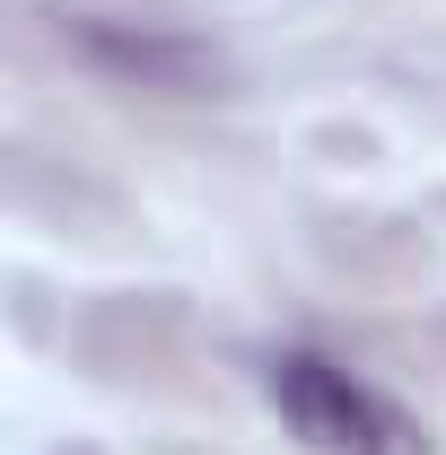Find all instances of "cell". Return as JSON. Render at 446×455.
Returning <instances> with one entry per match:
<instances>
[{"mask_svg":"<svg viewBox=\"0 0 446 455\" xmlns=\"http://www.w3.org/2000/svg\"><path fill=\"white\" fill-rule=\"evenodd\" d=\"M272 403L298 420V438L324 455H411V420L377 386H359L350 368L315 359V350L272 359Z\"/></svg>","mask_w":446,"mask_h":455,"instance_id":"6da1fadb","label":"cell"}]
</instances>
